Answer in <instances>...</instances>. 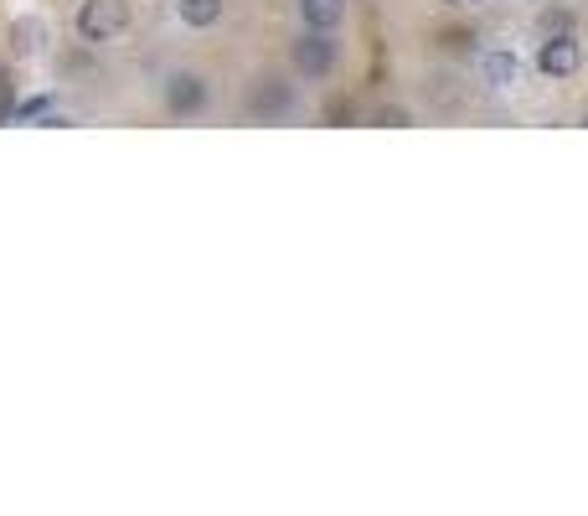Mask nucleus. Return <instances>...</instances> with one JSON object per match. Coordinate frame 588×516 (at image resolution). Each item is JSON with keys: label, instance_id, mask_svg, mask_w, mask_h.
I'll use <instances>...</instances> for the list:
<instances>
[{"label": "nucleus", "instance_id": "nucleus-4", "mask_svg": "<svg viewBox=\"0 0 588 516\" xmlns=\"http://www.w3.org/2000/svg\"><path fill=\"white\" fill-rule=\"evenodd\" d=\"M207 103V83L196 78V73H176V78L166 83V109L171 114H196Z\"/></svg>", "mask_w": 588, "mask_h": 516}, {"label": "nucleus", "instance_id": "nucleus-3", "mask_svg": "<svg viewBox=\"0 0 588 516\" xmlns=\"http://www.w3.org/2000/svg\"><path fill=\"white\" fill-rule=\"evenodd\" d=\"M578 62H584V52H578V41L573 37H548L542 41V52H537V67H542L548 78H573Z\"/></svg>", "mask_w": 588, "mask_h": 516}, {"label": "nucleus", "instance_id": "nucleus-6", "mask_svg": "<svg viewBox=\"0 0 588 516\" xmlns=\"http://www.w3.org/2000/svg\"><path fill=\"white\" fill-rule=\"evenodd\" d=\"M176 11L192 32H201V26H217V21H222V0H181Z\"/></svg>", "mask_w": 588, "mask_h": 516}, {"label": "nucleus", "instance_id": "nucleus-5", "mask_svg": "<svg viewBox=\"0 0 588 516\" xmlns=\"http://www.w3.org/2000/svg\"><path fill=\"white\" fill-rule=\"evenodd\" d=\"M299 16H305L310 32H331L346 16V0H299Z\"/></svg>", "mask_w": 588, "mask_h": 516}, {"label": "nucleus", "instance_id": "nucleus-9", "mask_svg": "<svg viewBox=\"0 0 588 516\" xmlns=\"http://www.w3.org/2000/svg\"><path fill=\"white\" fill-rule=\"evenodd\" d=\"M470 5H480V0H470Z\"/></svg>", "mask_w": 588, "mask_h": 516}, {"label": "nucleus", "instance_id": "nucleus-2", "mask_svg": "<svg viewBox=\"0 0 588 516\" xmlns=\"http://www.w3.org/2000/svg\"><path fill=\"white\" fill-rule=\"evenodd\" d=\"M294 67L305 73V78H326L335 67V41H331V32H310V37L294 47Z\"/></svg>", "mask_w": 588, "mask_h": 516}, {"label": "nucleus", "instance_id": "nucleus-7", "mask_svg": "<svg viewBox=\"0 0 588 516\" xmlns=\"http://www.w3.org/2000/svg\"><path fill=\"white\" fill-rule=\"evenodd\" d=\"M486 78L495 83V88H511V83L522 78V62L506 58V52H495V58H486Z\"/></svg>", "mask_w": 588, "mask_h": 516}, {"label": "nucleus", "instance_id": "nucleus-8", "mask_svg": "<svg viewBox=\"0 0 588 516\" xmlns=\"http://www.w3.org/2000/svg\"><path fill=\"white\" fill-rule=\"evenodd\" d=\"M47 109H52V103H47V99H32V103H21V120H41Z\"/></svg>", "mask_w": 588, "mask_h": 516}, {"label": "nucleus", "instance_id": "nucleus-1", "mask_svg": "<svg viewBox=\"0 0 588 516\" xmlns=\"http://www.w3.org/2000/svg\"><path fill=\"white\" fill-rule=\"evenodd\" d=\"M124 26H130V5L124 0H83L78 5V37L94 41V47L124 37Z\"/></svg>", "mask_w": 588, "mask_h": 516}]
</instances>
